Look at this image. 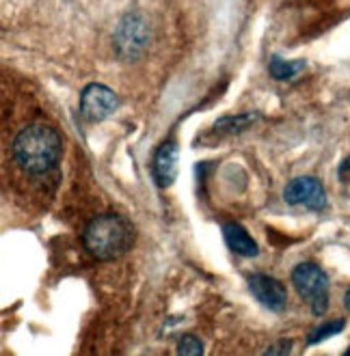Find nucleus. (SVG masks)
I'll return each mask as SVG.
<instances>
[{
  "mask_svg": "<svg viewBox=\"0 0 350 356\" xmlns=\"http://www.w3.org/2000/svg\"><path fill=\"white\" fill-rule=\"evenodd\" d=\"M148 39H150V31L148 24L143 22L138 15H128L117 29L115 35V48L117 54L126 60H134L143 50L148 46Z\"/></svg>",
  "mask_w": 350,
  "mask_h": 356,
  "instance_id": "5",
  "label": "nucleus"
},
{
  "mask_svg": "<svg viewBox=\"0 0 350 356\" xmlns=\"http://www.w3.org/2000/svg\"><path fill=\"white\" fill-rule=\"evenodd\" d=\"M17 166L29 175H46L52 171L63 154V143L54 128L44 123L26 125L11 145Z\"/></svg>",
  "mask_w": 350,
  "mask_h": 356,
  "instance_id": "1",
  "label": "nucleus"
},
{
  "mask_svg": "<svg viewBox=\"0 0 350 356\" xmlns=\"http://www.w3.org/2000/svg\"><path fill=\"white\" fill-rule=\"evenodd\" d=\"M303 70H305L303 60H285L281 56H273L271 65H269V72L275 80H290L296 74H301Z\"/></svg>",
  "mask_w": 350,
  "mask_h": 356,
  "instance_id": "10",
  "label": "nucleus"
},
{
  "mask_svg": "<svg viewBox=\"0 0 350 356\" xmlns=\"http://www.w3.org/2000/svg\"><path fill=\"white\" fill-rule=\"evenodd\" d=\"M283 199L290 205H305L310 209H320L326 207V193L322 184L316 177H296L285 186Z\"/></svg>",
  "mask_w": 350,
  "mask_h": 356,
  "instance_id": "6",
  "label": "nucleus"
},
{
  "mask_svg": "<svg viewBox=\"0 0 350 356\" xmlns=\"http://www.w3.org/2000/svg\"><path fill=\"white\" fill-rule=\"evenodd\" d=\"M223 238L228 242V246L234 250L236 255H242V257H255L257 255V244L255 240L249 236V232L242 227V225H236V222H230L223 227Z\"/></svg>",
  "mask_w": 350,
  "mask_h": 356,
  "instance_id": "9",
  "label": "nucleus"
},
{
  "mask_svg": "<svg viewBox=\"0 0 350 356\" xmlns=\"http://www.w3.org/2000/svg\"><path fill=\"white\" fill-rule=\"evenodd\" d=\"M177 160H180V149L175 140H164L156 149L154 156V181L158 188H169L175 177H177Z\"/></svg>",
  "mask_w": 350,
  "mask_h": 356,
  "instance_id": "8",
  "label": "nucleus"
},
{
  "mask_svg": "<svg viewBox=\"0 0 350 356\" xmlns=\"http://www.w3.org/2000/svg\"><path fill=\"white\" fill-rule=\"evenodd\" d=\"M177 354L199 356V354H203V343L195 337V334H184L177 343Z\"/></svg>",
  "mask_w": 350,
  "mask_h": 356,
  "instance_id": "13",
  "label": "nucleus"
},
{
  "mask_svg": "<svg viewBox=\"0 0 350 356\" xmlns=\"http://www.w3.org/2000/svg\"><path fill=\"white\" fill-rule=\"evenodd\" d=\"M344 328H346V322H344V320L326 322V324L318 326V328L310 334V337H307V343H310V346H316V343H320V341H324V339H328V337H333V334L342 332Z\"/></svg>",
  "mask_w": 350,
  "mask_h": 356,
  "instance_id": "12",
  "label": "nucleus"
},
{
  "mask_svg": "<svg viewBox=\"0 0 350 356\" xmlns=\"http://www.w3.org/2000/svg\"><path fill=\"white\" fill-rule=\"evenodd\" d=\"M82 242L95 259L109 261L123 255L132 246L134 229L126 218L117 214H102L87 225Z\"/></svg>",
  "mask_w": 350,
  "mask_h": 356,
  "instance_id": "2",
  "label": "nucleus"
},
{
  "mask_svg": "<svg viewBox=\"0 0 350 356\" xmlns=\"http://www.w3.org/2000/svg\"><path fill=\"white\" fill-rule=\"evenodd\" d=\"M119 108V97L104 85H87L80 93V115L89 123L104 121Z\"/></svg>",
  "mask_w": 350,
  "mask_h": 356,
  "instance_id": "4",
  "label": "nucleus"
},
{
  "mask_svg": "<svg viewBox=\"0 0 350 356\" xmlns=\"http://www.w3.org/2000/svg\"><path fill=\"white\" fill-rule=\"evenodd\" d=\"M292 350V346H290V341H285V339H281L279 341V346H271L269 350H266V354H287Z\"/></svg>",
  "mask_w": 350,
  "mask_h": 356,
  "instance_id": "15",
  "label": "nucleus"
},
{
  "mask_svg": "<svg viewBox=\"0 0 350 356\" xmlns=\"http://www.w3.org/2000/svg\"><path fill=\"white\" fill-rule=\"evenodd\" d=\"M257 115H240V117H225L221 121L214 123V130H221V132H228V134H238L240 130H244L246 125H251L255 121Z\"/></svg>",
  "mask_w": 350,
  "mask_h": 356,
  "instance_id": "11",
  "label": "nucleus"
},
{
  "mask_svg": "<svg viewBox=\"0 0 350 356\" xmlns=\"http://www.w3.org/2000/svg\"><path fill=\"white\" fill-rule=\"evenodd\" d=\"M346 354H350V348H348V350H346Z\"/></svg>",
  "mask_w": 350,
  "mask_h": 356,
  "instance_id": "17",
  "label": "nucleus"
},
{
  "mask_svg": "<svg viewBox=\"0 0 350 356\" xmlns=\"http://www.w3.org/2000/svg\"><path fill=\"white\" fill-rule=\"evenodd\" d=\"M249 291L255 296L257 302H262L266 309H271V311H283L287 305L285 287L273 277H266V275L249 277Z\"/></svg>",
  "mask_w": 350,
  "mask_h": 356,
  "instance_id": "7",
  "label": "nucleus"
},
{
  "mask_svg": "<svg viewBox=\"0 0 350 356\" xmlns=\"http://www.w3.org/2000/svg\"><path fill=\"white\" fill-rule=\"evenodd\" d=\"M344 305H346V309L350 311V289L346 291V296H344Z\"/></svg>",
  "mask_w": 350,
  "mask_h": 356,
  "instance_id": "16",
  "label": "nucleus"
},
{
  "mask_svg": "<svg viewBox=\"0 0 350 356\" xmlns=\"http://www.w3.org/2000/svg\"><path fill=\"white\" fill-rule=\"evenodd\" d=\"M292 283L301 294V298L312 307L314 316H324L328 309L326 272L312 261H303L292 270Z\"/></svg>",
  "mask_w": 350,
  "mask_h": 356,
  "instance_id": "3",
  "label": "nucleus"
},
{
  "mask_svg": "<svg viewBox=\"0 0 350 356\" xmlns=\"http://www.w3.org/2000/svg\"><path fill=\"white\" fill-rule=\"evenodd\" d=\"M337 177H340V181H344V184L350 181V156L342 160L340 169H337Z\"/></svg>",
  "mask_w": 350,
  "mask_h": 356,
  "instance_id": "14",
  "label": "nucleus"
}]
</instances>
